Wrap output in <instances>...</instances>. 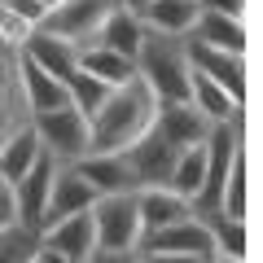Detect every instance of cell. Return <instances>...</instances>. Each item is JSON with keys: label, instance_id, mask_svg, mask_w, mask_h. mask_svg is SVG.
<instances>
[{"label": "cell", "instance_id": "obj_1", "mask_svg": "<svg viewBox=\"0 0 263 263\" xmlns=\"http://www.w3.org/2000/svg\"><path fill=\"white\" fill-rule=\"evenodd\" d=\"M158 101L149 97V88L141 79L110 88V97L101 101V110L88 119V154H123L154 127Z\"/></svg>", "mask_w": 263, "mask_h": 263}, {"label": "cell", "instance_id": "obj_20", "mask_svg": "<svg viewBox=\"0 0 263 263\" xmlns=\"http://www.w3.org/2000/svg\"><path fill=\"white\" fill-rule=\"evenodd\" d=\"M189 40H197L206 48H219V53H233V57L246 53L241 18H224V13H197V27L189 31Z\"/></svg>", "mask_w": 263, "mask_h": 263}, {"label": "cell", "instance_id": "obj_11", "mask_svg": "<svg viewBox=\"0 0 263 263\" xmlns=\"http://www.w3.org/2000/svg\"><path fill=\"white\" fill-rule=\"evenodd\" d=\"M27 123H31V110L18 88V53L0 44V145L9 141L13 132H22Z\"/></svg>", "mask_w": 263, "mask_h": 263}, {"label": "cell", "instance_id": "obj_18", "mask_svg": "<svg viewBox=\"0 0 263 263\" xmlns=\"http://www.w3.org/2000/svg\"><path fill=\"white\" fill-rule=\"evenodd\" d=\"M18 88H22V97H27L31 119H35V114H48V110H62V105H70L66 84H57V79L44 75L40 66H31L22 53H18Z\"/></svg>", "mask_w": 263, "mask_h": 263}, {"label": "cell", "instance_id": "obj_26", "mask_svg": "<svg viewBox=\"0 0 263 263\" xmlns=\"http://www.w3.org/2000/svg\"><path fill=\"white\" fill-rule=\"evenodd\" d=\"M35 250H40V233L35 228H22V224L0 228V263H31Z\"/></svg>", "mask_w": 263, "mask_h": 263}, {"label": "cell", "instance_id": "obj_2", "mask_svg": "<svg viewBox=\"0 0 263 263\" xmlns=\"http://www.w3.org/2000/svg\"><path fill=\"white\" fill-rule=\"evenodd\" d=\"M132 70L149 88V97L158 105H176L189 101V57H184V40H167L145 31L141 48L132 57Z\"/></svg>", "mask_w": 263, "mask_h": 263}, {"label": "cell", "instance_id": "obj_4", "mask_svg": "<svg viewBox=\"0 0 263 263\" xmlns=\"http://www.w3.org/2000/svg\"><path fill=\"white\" fill-rule=\"evenodd\" d=\"M31 132H35L40 149H44L57 167H75V162L88 154V119L75 110V105L35 114V119H31Z\"/></svg>", "mask_w": 263, "mask_h": 263}, {"label": "cell", "instance_id": "obj_7", "mask_svg": "<svg viewBox=\"0 0 263 263\" xmlns=\"http://www.w3.org/2000/svg\"><path fill=\"white\" fill-rule=\"evenodd\" d=\"M176 158H180V149L167 145L154 127L145 132L132 149H123V162H127L132 180H136V193H141V189H167V176H171V167H176Z\"/></svg>", "mask_w": 263, "mask_h": 263}, {"label": "cell", "instance_id": "obj_35", "mask_svg": "<svg viewBox=\"0 0 263 263\" xmlns=\"http://www.w3.org/2000/svg\"><path fill=\"white\" fill-rule=\"evenodd\" d=\"M44 5H48V9H53V5H62V0H44Z\"/></svg>", "mask_w": 263, "mask_h": 263}, {"label": "cell", "instance_id": "obj_31", "mask_svg": "<svg viewBox=\"0 0 263 263\" xmlns=\"http://www.w3.org/2000/svg\"><path fill=\"white\" fill-rule=\"evenodd\" d=\"M88 263H136V254H110V250H97Z\"/></svg>", "mask_w": 263, "mask_h": 263}, {"label": "cell", "instance_id": "obj_5", "mask_svg": "<svg viewBox=\"0 0 263 263\" xmlns=\"http://www.w3.org/2000/svg\"><path fill=\"white\" fill-rule=\"evenodd\" d=\"M114 9H119V0H62V5L48 9L40 31H48V35L66 40V44H75V48H88L97 40V31H101V22Z\"/></svg>", "mask_w": 263, "mask_h": 263}, {"label": "cell", "instance_id": "obj_36", "mask_svg": "<svg viewBox=\"0 0 263 263\" xmlns=\"http://www.w3.org/2000/svg\"><path fill=\"white\" fill-rule=\"evenodd\" d=\"M0 5H5V0H0Z\"/></svg>", "mask_w": 263, "mask_h": 263}, {"label": "cell", "instance_id": "obj_19", "mask_svg": "<svg viewBox=\"0 0 263 263\" xmlns=\"http://www.w3.org/2000/svg\"><path fill=\"white\" fill-rule=\"evenodd\" d=\"M189 105H193L202 119L215 127V123H228V119H237L241 114V105L233 101V97L224 92L219 84H211L206 75H197V70H189Z\"/></svg>", "mask_w": 263, "mask_h": 263}, {"label": "cell", "instance_id": "obj_3", "mask_svg": "<svg viewBox=\"0 0 263 263\" xmlns=\"http://www.w3.org/2000/svg\"><path fill=\"white\" fill-rule=\"evenodd\" d=\"M88 215H92L97 250H110V254H136V250H141V215H136V193L97 197Z\"/></svg>", "mask_w": 263, "mask_h": 263}, {"label": "cell", "instance_id": "obj_25", "mask_svg": "<svg viewBox=\"0 0 263 263\" xmlns=\"http://www.w3.org/2000/svg\"><path fill=\"white\" fill-rule=\"evenodd\" d=\"M202 224H206L211 233V246H215V254H228V259H246V224L241 219H228V215H202Z\"/></svg>", "mask_w": 263, "mask_h": 263}, {"label": "cell", "instance_id": "obj_9", "mask_svg": "<svg viewBox=\"0 0 263 263\" xmlns=\"http://www.w3.org/2000/svg\"><path fill=\"white\" fill-rule=\"evenodd\" d=\"M184 57H189V70L206 75L211 84H219L237 105H241V92H246V66H241V57L219 53V48H206V44H197V40H184Z\"/></svg>", "mask_w": 263, "mask_h": 263}, {"label": "cell", "instance_id": "obj_15", "mask_svg": "<svg viewBox=\"0 0 263 263\" xmlns=\"http://www.w3.org/2000/svg\"><path fill=\"white\" fill-rule=\"evenodd\" d=\"M197 5L193 0H149L136 18H141L145 31L154 35H167V40H189V31L197 27Z\"/></svg>", "mask_w": 263, "mask_h": 263}, {"label": "cell", "instance_id": "obj_34", "mask_svg": "<svg viewBox=\"0 0 263 263\" xmlns=\"http://www.w3.org/2000/svg\"><path fill=\"white\" fill-rule=\"evenodd\" d=\"M211 263H246V259H228V254H215Z\"/></svg>", "mask_w": 263, "mask_h": 263}, {"label": "cell", "instance_id": "obj_13", "mask_svg": "<svg viewBox=\"0 0 263 263\" xmlns=\"http://www.w3.org/2000/svg\"><path fill=\"white\" fill-rule=\"evenodd\" d=\"M154 132H158L167 145H176V149H193V145L206 141L211 123L202 119L189 101H176V105H158V114H154Z\"/></svg>", "mask_w": 263, "mask_h": 263}, {"label": "cell", "instance_id": "obj_12", "mask_svg": "<svg viewBox=\"0 0 263 263\" xmlns=\"http://www.w3.org/2000/svg\"><path fill=\"white\" fill-rule=\"evenodd\" d=\"M75 176L92 189L97 197H110V193H136V180H132L123 154H84L75 162Z\"/></svg>", "mask_w": 263, "mask_h": 263}, {"label": "cell", "instance_id": "obj_29", "mask_svg": "<svg viewBox=\"0 0 263 263\" xmlns=\"http://www.w3.org/2000/svg\"><path fill=\"white\" fill-rule=\"evenodd\" d=\"M241 5L246 0H197L202 13H224V18H241Z\"/></svg>", "mask_w": 263, "mask_h": 263}, {"label": "cell", "instance_id": "obj_30", "mask_svg": "<svg viewBox=\"0 0 263 263\" xmlns=\"http://www.w3.org/2000/svg\"><path fill=\"white\" fill-rule=\"evenodd\" d=\"M13 224V193H9V184L0 180V228H9Z\"/></svg>", "mask_w": 263, "mask_h": 263}, {"label": "cell", "instance_id": "obj_28", "mask_svg": "<svg viewBox=\"0 0 263 263\" xmlns=\"http://www.w3.org/2000/svg\"><path fill=\"white\" fill-rule=\"evenodd\" d=\"M5 9L18 13L31 31H40V27H44V18H48V5H44V0H5Z\"/></svg>", "mask_w": 263, "mask_h": 263}, {"label": "cell", "instance_id": "obj_37", "mask_svg": "<svg viewBox=\"0 0 263 263\" xmlns=\"http://www.w3.org/2000/svg\"><path fill=\"white\" fill-rule=\"evenodd\" d=\"M193 5H197V0H193Z\"/></svg>", "mask_w": 263, "mask_h": 263}, {"label": "cell", "instance_id": "obj_17", "mask_svg": "<svg viewBox=\"0 0 263 263\" xmlns=\"http://www.w3.org/2000/svg\"><path fill=\"white\" fill-rule=\"evenodd\" d=\"M136 215H141V241L149 233H162L167 224H180V219L193 215L184 197H176L171 189H141L136 193Z\"/></svg>", "mask_w": 263, "mask_h": 263}, {"label": "cell", "instance_id": "obj_10", "mask_svg": "<svg viewBox=\"0 0 263 263\" xmlns=\"http://www.w3.org/2000/svg\"><path fill=\"white\" fill-rule=\"evenodd\" d=\"M92 202H97V193L75 176V167H57L40 233H44V228H53V224H62V219H70V215H88V211H92Z\"/></svg>", "mask_w": 263, "mask_h": 263}, {"label": "cell", "instance_id": "obj_24", "mask_svg": "<svg viewBox=\"0 0 263 263\" xmlns=\"http://www.w3.org/2000/svg\"><path fill=\"white\" fill-rule=\"evenodd\" d=\"M202 180H206V149H202V145H193V149H180L176 167H171V176H167V189L193 206V197L202 193Z\"/></svg>", "mask_w": 263, "mask_h": 263}, {"label": "cell", "instance_id": "obj_14", "mask_svg": "<svg viewBox=\"0 0 263 263\" xmlns=\"http://www.w3.org/2000/svg\"><path fill=\"white\" fill-rule=\"evenodd\" d=\"M18 53L27 57L31 66H40L44 75H53L57 84H66V79L79 70V48L66 44V40H57V35H48V31H35Z\"/></svg>", "mask_w": 263, "mask_h": 263}, {"label": "cell", "instance_id": "obj_21", "mask_svg": "<svg viewBox=\"0 0 263 263\" xmlns=\"http://www.w3.org/2000/svg\"><path fill=\"white\" fill-rule=\"evenodd\" d=\"M141 40H145V27H141V18L132 9H114L110 18L101 22V31H97V40L92 44L97 48H110V53H119V57H136V48H141Z\"/></svg>", "mask_w": 263, "mask_h": 263}, {"label": "cell", "instance_id": "obj_6", "mask_svg": "<svg viewBox=\"0 0 263 263\" xmlns=\"http://www.w3.org/2000/svg\"><path fill=\"white\" fill-rule=\"evenodd\" d=\"M136 254H162V259H215V246H211V233L197 215L180 219V224H167L162 233H149L141 241Z\"/></svg>", "mask_w": 263, "mask_h": 263}, {"label": "cell", "instance_id": "obj_16", "mask_svg": "<svg viewBox=\"0 0 263 263\" xmlns=\"http://www.w3.org/2000/svg\"><path fill=\"white\" fill-rule=\"evenodd\" d=\"M40 246H48V250L66 254L70 263H88V259L97 254L92 215H70V219H62V224L44 228V233H40Z\"/></svg>", "mask_w": 263, "mask_h": 263}, {"label": "cell", "instance_id": "obj_8", "mask_svg": "<svg viewBox=\"0 0 263 263\" xmlns=\"http://www.w3.org/2000/svg\"><path fill=\"white\" fill-rule=\"evenodd\" d=\"M53 176H57V162L48 154H40V162L9 189L13 193V224L22 228H35L44 224V211H48V193H53Z\"/></svg>", "mask_w": 263, "mask_h": 263}, {"label": "cell", "instance_id": "obj_33", "mask_svg": "<svg viewBox=\"0 0 263 263\" xmlns=\"http://www.w3.org/2000/svg\"><path fill=\"white\" fill-rule=\"evenodd\" d=\"M145 5H149V0H119V9H132V13H141Z\"/></svg>", "mask_w": 263, "mask_h": 263}, {"label": "cell", "instance_id": "obj_23", "mask_svg": "<svg viewBox=\"0 0 263 263\" xmlns=\"http://www.w3.org/2000/svg\"><path fill=\"white\" fill-rule=\"evenodd\" d=\"M79 70L92 75L97 84H105V88H119V84H127V79H136V70H132L127 57L110 53V48H97V44L79 48Z\"/></svg>", "mask_w": 263, "mask_h": 263}, {"label": "cell", "instance_id": "obj_32", "mask_svg": "<svg viewBox=\"0 0 263 263\" xmlns=\"http://www.w3.org/2000/svg\"><path fill=\"white\" fill-rule=\"evenodd\" d=\"M31 263H70V259H66V254H57V250H48V246H40Z\"/></svg>", "mask_w": 263, "mask_h": 263}, {"label": "cell", "instance_id": "obj_22", "mask_svg": "<svg viewBox=\"0 0 263 263\" xmlns=\"http://www.w3.org/2000/svg\"><path fill=\"white\" fill-rule=\"evenodd\" d=\"M40 154H44V149H40L35 132H31V123H27L22 132H13L9 141L0 145V180L13 189V184H18V180H22V176H27V171L40 162Z\"/></svg>", "mask_w": 263, "mask_h": 263}, {"label": "cell", "instance_id": "obj_27", "mask_svg": "<svg viewBox=\"0 0 263 263\" xmlns=\"http://www.w3.org/2000/svg\"><path fill=\"white\" fill-rule=\"evenodd\" d=\"M66 97H70V105H75L84 119H92V114L101 110V101L110 97V88L97 84V79H92V75H84V70H75V75L66 79Z\"/></svg>", "mask_w": 263, "mask_h": 263}]
</instances>
